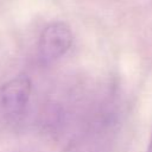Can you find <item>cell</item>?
<instances>
[{
	"label": "cell",
	"instance_id": "obj_1",
	"mask_svg": "<svg viewBox=\"0 0 152 152\" xmlns=\"http://www.w3.org/2000/svg\"><path fill=\"white\" fill-rule=\"evenodd\" d=\"M32 83L26 75H18L0 86V120L14 121L26 109Z\"/></svg>",
	"mask_w": 152,
	"mask_h": 152
},
{
	"label": "cell",
	"instance_id": "obj_2",
	"mask_svg": "<svg viewBox=\"0 0 152 152\" xmlns=\"http://www.w3.org/2000/svg\"><path fill=\"white\" fill-rule=\"evenodd\" d=\"M72 44L71 28L62 21L46 25L38 39V56L42 63L50 64L64 56Z\"/></svg>",
	"mask_w": 152,
	"mask_h": 152
},
{
	"label": "cell",
	"instance_id": "obj_3",
	"mask_svg": "<svg viewBox=\"0 0 152 152\" xmlns=\"http://www.w3.org/2000/svg\"><path fill=\"white\" fill-rule=\"evenodd\" d=\"M148 152H152V138H151V141H150V146H148Z\"/></svg>",
	"mask_w": 152,
	"mask_h": 152
}]
</instances>
